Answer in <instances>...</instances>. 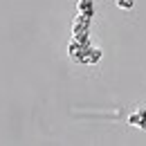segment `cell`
<instances>
[{"label": "cell", "mask_w": 146, "mask_h": 146, "mask_svg": "<svg viewBox=\"0 0 146 146\" xmlns=\"http://www.w3.org/2000/svg\"><path fill=\"white\" fill-rule=\"evenodd\" d=\"M117 5L124 7V9H128V7H133V0H117Z\"/></svg>", "instance_id": "6da1fadb"}]
</instances>
